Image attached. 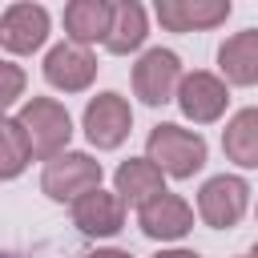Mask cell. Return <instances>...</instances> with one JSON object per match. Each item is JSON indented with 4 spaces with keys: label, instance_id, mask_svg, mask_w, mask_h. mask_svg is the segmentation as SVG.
Here are the masks:
<instances>
[{
    "label": "cell",
    "instance_id": "obj_1",
    "mask_svg": "<svg viewBox=\"0 0 258 258\" xmlns=\"http://www.w3.org/2000/svg\"><path fill=\"white\" fill-rule=\"evenodd\" d=\"M20 129L32 145V157H60V149L69 145L73 137V121L64 113V105H56L52 97H32L24 109H20Z\"/></svg>",
    "mask_w": 258,
    "mask_h": 258
},
{
    "label": "cell",
    "instance_id": "obj_2",
    "mask_svg": "<svg viewBox=\"0 0 258 258\" xmlns=\"http://www.w3.org/2000/svg\"><path fill=\"white\" fill-rule=\"evenodd\" d=\"M149 161L169 177H194L206 165V141L181 125H157L149 133Z\"/></svg>",
    "mask_w": 258,
    "mask_h": 258
},
{
    "label": "cell",
    "instance_id": "obj_3",
    "mask_svg": "<svg viewBox=\"0 0 258 258\" xmlns=\"http://www.w3.org/2000/svg\"><path fill=\"white\" fill-rule=\"evenodd\" d=\"M40 189L52 202H77L89 189H101V161H93L89 153H60L44 165Z\"/></svg>",
    "mask_w": 258,
    "mask_h": 258
},
{
    "label": "cell",
    "instance_id": "obj_4",
    "mask_svg": "<svg viewBox=\"0 0 258 258\" xmlns=\"http://www.w3.org/2000/svg\"><path fill=\"white\" fill-rule=\"evenodd\" d=\"M181 64H177V56L173 52H165V48H149L137 64H133V89H137V97L145 101V105H165L177 89H181Z\"/></svg>",
    "mask_w": 258,
    "mask_h": 258
},
{
    "label": "cell",
    "instance_id": "obj_5",
    "mask_svg": "<svg viewBox=\"0 0 258 258\" xmlns=\"http://www.w3.org/2000/svg\"><path fill=\"white\" fill-rule=\"evenodd\" d=\"M129 125H133V113L125 105V97H117V93H101L85 109V133L97 149H117L129 137Z\"/></svg>",
    "mask_w": 258,
    "mask_h": 258
},
{
    "label": "cell",
    "instance_id": "obj_6",
    "mask_svg": "<svg viewBox=\"0 0 258 258\" xmlns=\"http://www.w3.org/2000/svg\"><path fill=\"white\" fill-rule=\"evenodd\" d=\"M246 181L242 177H210L206 185H202V194H198V214L206 218V226H218V230H226V226H234L242 214H246Z\"/></svg>",
    "mask_w": 258,
    "mask_h": 258
},
{
    "label": "cell",
    "instance_id": "obj_7",
    "mask_svg": "<svg viewBox=\"0 0 258 258\" xmlns=\"http://www.w3.org/2000/svg\"><path fill=\"white\" fill-rule=\"evenodd\" d=\"M48 36V12L40 4H8L0 16V44L8 52H32Z\"/></svg>",
    "mask_w": 258,
    "mask_h": 258
},
{
    "label": "cell",
    "instance_id": "obj_8",
    "mask_svg": "<svg viewBox=\"0 0 258 258\" xmlns=\"http://www.w3.org/2000/svg\"><path fill=\"white\" fill-rule=\"evenodd\" d=\"M93 73H97V60H93V52L81 48V44H56V48L44 56V77H48V85H56V89H64V93H81V89L93 81Z\"/></svg>",
    "mask_w": 258,
    "mask_h": 258
},
{
    "label": "cell",
    "instance_id": "obj_9",
    "mask_svg": "<svg viewBox=\"0 0 258 258\" xmlns=\"http://www.w3.org/2000/svg\"><path fill=\"white\" fill-rule=\"evenodd\" d=\"M73 222L93 234V238H105V234H117L121 222H125V202L121 194H105V189H89L85 198L73 202Z\"/></svg>",
    "mask_w": 258,
    "mask_h": 258
},
{
    "label": "cell",
    "instance_id": "obj_10",
    "mask_svg": "<svg viewBox=\"0 0 258 258\" xmlns=\"http://www.w3.org/2000/svg\"><path fill=\"white\" fill-rule=\"evenodd\" d=\"M226 85L210 73H189L177 89V105L189 121H218L222 109H226Z\"/></svg>",
    "mask_w": 258,
    "mask_h": 258
},
{
    "label": "cell",
    "instance_id": "obj_11",
    "mask_svg": "<svg viewBox=\"0 0 258 258\" xmlns=\"http://www.w3.org/2000/svg\"><path fill=\"white\" fill-rule=\"evenodd\" d=\"M230 16L226 0H157V20L169 32H189V28H210Z\"/></svg>",
    "mask_w": 258,
    "mask_h": 258
},
{
    "label": "cell",
    "instance_id": "obj_12",
    "mask_svg": "<svg viewBox=\"0 0 258 258\" xmlns=\"http://www.w3.org/2000/svg\"><path fill=\"white\" fill-rule=\"evenodd\" d=\"M189 226H194V210H189L177 194H161V198H153L149 206H141V230H145L149 238L169 242V238H181Z\"/></svg>",
    "mask_w": 258,
    "mask_h": 258
},
{
    "label": "cell",
    "instance_id": "obj_13",
    "mask_svg": "<svg viewBox=\"0 0 258 258\" xmlns=\"http://www.w3.org/2000/svg\"><path fill=\"white\" fill-rule=\"evenodd\" d=\"M109 28H113V4L105 0H73L64 8V32L81 48L93 40H109Z\"/></svg>",
    "mask_w": 258,
    "mask_h": 258
},
{
    "label": "cell",
    "instance_id": "obj_14",
    "mask_svg": "<svg viewBox=\"0 0 258 258\" xmlns=\"http://www.w3.org/2000/svg\"><path fill=\"white\" fill-rule=\"evenodd\" d=\"M218 64L230 85H258V28L230 36L218 48Z\"/></svg>",
    "mask_w": 258,
    "mask_h": 258
},
{
    "label": "cell",
    "instance_id": "obj_15",
    "mask_svg": "<svg viewBox=\"0 0 258 258\" xmlns=\"http://www.w3.org/2000/svg\"><path fill=\"white\" fill-rule=\"evenodd\" d=\"M161 177H165V173H161L149 157L125 161V165L117 169V194H121V202H129V206H149L153 198L165 194Z\"/></svg>",
    "mask_w": 258,
    "mask_h": 258
},
{
    "label": "cell",
    "instance_id": "obj_16",
    "mask_svg": "<svg viewBox=\"0 0 258 258\" xmlns=\"http://www.w3.org/2000/svg\"><path fill=\"white\" fill-rule=\"evenodd\" d=\"M222 149L230 161L238 165H258V109H242L226 133H222Z\"/></svg>",
    "mask_w": 258,
    "mask_h": 258
},
{
    "label": "cell",
    "instance_id": "obj_17",
    "mask_svg": "<svg viewBox=\"0 0 258 258\" xmlns=\"http://www.w3.org/2000/svg\"><path fill=\"white\" fill-rule=\"evenodd\" d=\"M145 40V8L125 0V4H113V28H109V40L105 48L109 52H133L137 44Z\"/></svg>",
    "mask_w": 258,
    "mask_h": 258
},
{
    "label": "cell",
    "instance_id": "obj_18",
    "mask_svg": "<svg viewBox=\"0 0 258 258\" xmlns=\"http://www.w3.org/2000/svg\"><path fill=\"white\" fill-rule=\"evenodd\" d=\"M28 157H32V145H28L24 129H20V121L8 117V121L0 125V173H4V177H16Z\"/></svg>",
    "mask_w": 258,
    "mask_h": 258
},
{
    "label": "cell",
    "instance_id": "obj_19",
    "mask_svg": "<svg viewBox=\"0 0 258 258\" xmlns=\"http://www.w3.org/2000/svg\"><path fill=\"white\" fill-rule=\"evenodd\" d=\"M20 85H24L20 69L16 64H0V105H12L16 93H20Z\"/></svg>",
    "mask_w": 258,
    "mask_h": 258
},
{
    "label": "cell",
    "instance_id": "obj_20",
    "mask_svg": "<svg viewBox=\"0 0 258 258\" xmlns=\"http://www.w3.org/2000/svg\"><path fill=\"white\" fill-rule=\"evenodd\" d=\"M157 258H198V254H194V250H161Z\"/></svg>",
    "mask_w": 258,
    "mask_h": 258
},
{
    "label": "cell",
    "instance_id": "obj_21",
    "mask_svg": "<svg viewBox=\"0 0 258 258\" xmlns=\"http://www.w3.org/2000/svg\"><path fill=\"white\" fill-rule=\"evenodd\" d=\"M89 258H129L125 250H97V254H89Z\"/></svg>",
    "mask_w": 258,
    "mask_h": 258
},
{
    "label": "cell",
    "instance_id": "obj_22",
    "mask_svg": "<svg viewBox=\"0 0 258 258\" xmlns=\"http://www.w3.org/2000/svg\"><path fill=\"white\" fill-rule=\"evenodd\" d=\"M250 258H258V246H254V250H250Z\"/></svg>",
    "mask_w": 258,
    "mask_h": 258
}]
</instances>
